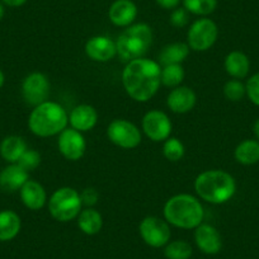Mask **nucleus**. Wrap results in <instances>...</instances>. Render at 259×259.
Wrapping results in <instances>:
<instances>
[{
  "label": "nucleus",
  "instance_id": "obj_37",
  "mask_svg": "<svg viewBox=\"0 0 259 259\" xmlns=\"http://www.w3.org/2000/svg\"><path fill=\"white\" fill-rule=\"evenodd\" d=\"M253 133H254V136L256 138V140L259 141V118L256 119L255 122H254L253 124Z\"/></svg>",
  "mask_w": 259,
  "mask_h": 259
},
{
  "label": "nucleus",
  "instance_id": "obj_28",
  "mask_svg": "<svg viewBox=\"0 0 259 259\" xmlns=\"http://www.w3.org/2000/svg\"><path fill=\"white\" fill-rule=\"evenodd\" d=\"M193 254L192 245L186 240L169 241L164 246V255L166 259H189Z\"/></svg>",
  "mask_w": 259,
  "mask_h": 259
},
{
  "label": "nucleus",
  "instance_id": "obj_25",
  "mask_svg": "<svg viewBox=\"0 0 259 259\" xmlns=\"http://www.w3.org/2000/svg\"><path fill=\"white\" fill-rule=\"evenodd\" d=\"M234 158L241 165H254L259 161V141L244 140L234 150Z\"/></svg>",
  "mask_w": 259,
  "mask_h": 259
},
{
  "label": "nucleus",
  "instance_id": "obj_6",
  "mask_svg": "<svg viewBox=\"0 0 259 259\" xmlns=\"http://www.w3.org/2000/svg\"><path fill=\"white\" fill-rule=\"evenodd\" d=\"M81 203L80 193L71 187H62L56 189L49 200V212L52 218L60 223H69L75 220L80 213Z\"/></svg>",
  "mask_w": 259,
  "mask_h": 259
},
{
  "label": "nucleus",
  "instance_id": "obj_13",
  "mask_svg": "<svg viewBox=\"0 0 259 259\" xmlns=\"http://www.w3.org/2000/svg\"><path fill=\"white\" fill-rule=\"evenodd\" d=\"M194 243L202 253L215 255L223 248V238L215 226L210 224H201L194 229Z\"/></svg>",
  "mask_w": 259,
  "mask_h": 259
},
{
  "label": "nucleus",
  "instance_id": "obj_7",
  "mask_svg": "<svg viewBox=\"0 0 259 259\" xmlns=\"http://www.w3.org/2000/svg\"><path fill=\"white\" fill-rule=\"evenodd\" d=\"M219 37L218 24L210 18H198L191 24L187 32V44L193 51H207L215 45Z\"/></svg>",
  "mask_w": 259,
  "mask_h": 259
},
{
  "label": "nucleus",
  "instance_id": "obj_16",
  "mask_svg": "<svg viewBox=\"0 0 259 259\" xmlns=\"http://www.w3.org/2000/svg\"><path fill=\"white\" fill-rule=\"evenodd\" d=\"M196 101H197V97L193 89L179 85L171 89L170 93L168 94L166 106L174 113L183 114L193 109V107L196 106Z\"/></svg>",
  "mask_w": 259,
  "mask_h": 259
},
{
  "label": "nucleus",
  "instance_id": "obj_22",
  "mask_svg": "<svg viewBox=\"0 0 259 259\" xmlns=\"http://www.w3.org/2000/svg\"><path fill=\"white\" fill-rule=\"evenodd\" d=\"M21 218L13 210L0 211V241H11L21 231Z\"/></svg>",
  "mask_w": 259,
  "mask_h": 259
},
{
  "label": "nucleus",
  "instance_id": "obj_23",
  "mask_svg": "<svg viewBox=\"0 0 259 259\" xmlns=\"http://www.w3.org/2000/svg\"><path fill=\"white\" fill-rule=\"evenodd\" d=\"M189 51L191 49H189L188 44H184V42H174V44L166 45L159 54V64L163 66L182 64L188 57Z\"/></svg>",
  "mask_w": 259,
  "mask_h": 259
},
{
  "label": "nucleus",
  "instance_id": "obj_29",
  "mask_svg": "<svg viewBox=\"0 0 259 259\" xmlns=\"http://www.w3.org/2000/svg\"><path fill=\"white\" fill-rule=\"evenodd\" d=\"M184 145L179 139L169 138L164 141L163 154L166 160L169 161H179L184 156Z\"/></svg>",
  "mask_w": 259,
  "mask_h": 259
},
{
  "label": "nucleus",
  "instance_id": "obj_10",
  "mask_svg": "<svg viewBox=\"0 0 259 259\" xmlns=\"http://www.w3.org/2000/svg\"><path fill=\"white\" fill-rule=\"evenodd\" d=\"M141 127H143L144 134L151 141L161 143L170 138L173 124L165 112L159 111V109H151V111L146 112L145 116L143 117Z\"/></svg>",
  "mask_w": 259,
  "mask_h": 259
},
{
  "label": "nucleus",
  "instance_id": "obj_4",
  "mask_svg": "<svg viewBox=\"0 0 259 259\" xmlns=\"http://www.w3.org/2000/svg\"><path fill=\"white\" fill-rule=\"evenodd\" d=\"M69 123V114L61 104L46 101L33 107L28 117V127L38 138H51L62 133Z\"/></svg>",
  "mask_w": 259,
  "mask_h": 259
},
{
  "label": "nucleus",
  "instance_id": "obj_32",
  "mask_svg": "<svg viewBox=\"0 0 259 259\" xmlns=\"http://www.w3.org/2000/svg\"><path fill=\"white\" fill-rule=\"evenodd\" d=\"M246 97L254 106L259 107V73L253 74L245 84Z\"/></svg>",
  "mask_w": 259,
  "mask_h": 259
},
{
  "label": "nucleus",
  "instance_id": "obj_15",
  "mask_svg": "<svg viewBox=\"0 0 259 259\" xmlns=\"http://www.w3.org/2000/svg\"><path fill=\"white\" fill-rule=\"evenodd\" d=\"M138 6L133 0H114L108 11V18L116 27L126 28L135 22Z\"/></svg>",
  "mask_w": 259,
  "mask_h": 259
},
{
  "label": "nucleus",
  "instance_id": "obj_18",
  "mask_svg": "<svg viewBox=\"0 0 259 259\" xmlns=\"http://www.w3.org/2000/svg\"><path fill=\"white\" fill-rule=\"evenodd\" d=\"M69 122L71 127L80 133H87L96 127L98 122V112L91 104H79L71 109L69 114Z\"/></svg>",
  "mask_w": 259,
  "mask_h": 259
},
{
  "label": "nucleus",
  "instance_id": "obj_35",
  "mask_svg": "<svg viewBox=\"0 0 259 259\" xmlns=\"http://www.w3.org/2000/svg\"><path fill=\"white\" fill-rule=\"evenodd\" d=\"M155 3L160 8L166 9V11H173V9L178 8L179 4L182 3V0H155Z\"/></svg>",
  "mask_w": 259,
  "mask_h": 259
},
{
  "label": "nucleus",
  "instance_id": "obj_12",
  "mask_svg": "<svg viewBox=\"0 0 259 259\" xmlns=\"http://www.w3.org/2000/svg\"><path fill=\"white\" fill-rule=\"evenodd\" d=\"M59 151L65 159L70 161H76L81 159L87 150V141L83 136V133L78 130L66 128L59 134V140H57Z\"/></svg>",
  "mask_w": 259,
  "mask_h": 259
},
{
  "label": "nucleus",
  "instance_id": "obj_39",
  "mask_svg": "<svg viewBox=\"0 0 259 259\" xmlns=\"http://www.w3.org/2000/svg\"><path fill=\"white\" fill-rule=\"evenodd\" d=\"M4 83H6V75H4L3 70H2V69H0V89L3 88Z\"/></svg>",
  "mask_w": 259,
  "mask_h": 259
},
{
  "label": "nucleus",
  "instance_id": "obj_33",
  "mask_svg": "<svg viewBox=\"0 0 259 259\" xmlns=\"http://www.w3.org/2000/svg\"><path fill=\"white\" fill-rule=\"evenodd\" d=\"M189 21V13L184 8H176L171 11L170 18H169V22L173 27L176 28H183L188 24Z\"/></svg>",
  "mask_w": 259,
  "mask_h": 259
},
{
  "label": "nucleus",
  "instance_id": "obj_38",
  "mask_svg": "<svg viewBox=\"0 0 259 259\" xmlns=\"http://www.w3.org/2000/svg\"><path fill=\"white\" fill-rule=\"evenodd\" d=\"M4 16H6V6L0 2V21L4 18Z\"/></svg>",
  "mask_w": 259,
  "mask_h": 259
},
{
  "label": "nucleus",
  "instance_id": "obj_21",
  "mask_svg": "<svg viewBox=\"0 0 259 259\" xmlns=\"http://www.w3.org/2000/svg\"><path fill=\"white\" fill-rule=\"evenodd\" d=\"M26 141L22 136L18 135L7 136L0 144V155L3 156L4 160L8 161L9 164L18 163V160L26 153Z\"/></svg>",
  "mask_w": 259,
  "mask_h": 259
},
{
  "label": "nucleus",
  "instance_id": "obj_11",
  "mask_svg": "<svg viewBox=\"0 0 259 259\" xmlns=\"http://www.w3.org/2000/svg\"><path fill=\"white\" fill-rule=\"evenodd\" d=\"M50 81L45 74L34 71L28 74L22 83V97L28 106L36 107L47 101Z\"/></svg>",
  "mask_w": 259,
  "mask_h": 259
},
{
  "label": "nucleus",
  "instance_id": "obj_36",
  "mask_svg": "<svg viewBox=\"0 0 259 259\" xmlns=\"http://www.w3.org/2000/svg\"><path fill=\"white\" fill-rule=\"evenodd\" d=\"M0 2L9 8H19V7H23L28 0H0Z\"/></svg>",
  "mask_w": 259,
  "mask_h": 259
},
{
  "label": "nucleus",
  "instance_id": "obj_31",
  "mask_svg": "<svg viewBox=\"0 0 259 259\" xmlns=\"http://www.w3.org/2000/svg\"><path fill=\"white\" fill-rule=\"evenodd\" d=\"M17 164H19L22 168L26 169L29 173V171L34 170L41 164V155L36 150H29V149H27L26 153L22 155V158L19 159Z\"/></svg>",
  "mask_w": 259,
  "mask_h": 259
},
{
  "label": "nucleus",
  "instance_id": "obj_34",
  "mask_svg": "<svg viewBox=\"0 0 259 259\" xmlns=\"http://www.w3.org/2000/svg\"><path fill=\"white\" fill-rule=\"evenodd\" d=\"M81 203L85 207H93L98 202L99 194L94 188H85L83 192H80Z\"/></svg>",
  "mask_w": 259,
  "mask_h": 259
},
{
  "label": "nucleus",
  "instance_id": "obj_30",
  "mask_svg": "<svg viewBox=\"0 0 259 259\" xmlns=\"http://www.w3.org/2000/svg\"><path fill=\"white\" fill-rule=\"evenodd\" d=\"M224 96L231 102H239L246 96L245 84L239 79H231L224 85Z\"/></svg>",
  "mask_w": 259,
  "mask_h": 259
},
{
  "label": "nucleus",
  "instance_id": "obj_24",
  "mask_svg": "<svg viewBox=\"0 0 259 259\" xmlns=\"http://www.w3.org/2000/svg\"><path fill=\"white\" fill-rule=\"evenodd\" d=\"M78 226L85 235H96L103 228V218L93 207H85L80 211L78 218Z\"/></svg>",
  "mask_w": 259,
  "mask_h": 259
},
{
  "label": "nucleus",
  "instance_id": "obj_2",
  "mask_svg": "<svg viewBox=\"0 0 259 259\" xmlns=\"http://www.w3.org/2000/svg\"><path fill=\"white\" fill-rule=\"evenodd\" d=\"M194 191L201 200L212 205H221L234 197L236 182L230 173L220 169L205 170L194 181Z\"/></svg>",
  "mask_w": 259,
  "mask_h": 259
},
{
  "label": "nucleus",
  "instance_id": "obj_19",
  "mask_svg": "<svg viewBox=\"0 0 259 259\" xmlns=\"http://www.w3.org/2000/svg\"><path fill=\"white\" fill-rule=\"evenodd\" d=\"M29 179V173L19 164H9L0 171V188L7 192H16Z\"/></svg>",
  "mask_w": 259,
  "mask_h": 259
},
{
  "label": "nucleus",
  "instance_id": "obj_8",
  "mask_svg": "<svg viewBox=\"0 0 259 259\" xmlns=\"http://www.w3.org/2000/svg\"><path fill=\"white\" fill-rule=\"evenodd\" d=\"M109 141L122 149H135L141 144V131L135 123L127 119H113L107 127Z\"/></svg>",
  "mask_w": 259,
  "mask_h": 259
},
{
  "label": "nucleus",
  "instance_id": "obj_14",
  "mask_svg": "<svg viewBox=\"0 0 259 259\" xmlns=\"http://www.w3.org/2000/svg\"><path fill=\"white\" fill-rule=\"evenodd\" d=\"M85 54L93 61L107 62L117 55L116 42L107 36H94L87 41Z\"/></svg>",
  "mask_w": 259,
  "mask_h": 259
},
{
  "label": "nucleus",
  "instance_id": "obj_20",
  "mask_svg": "<svg viewBox=\"0 0 259 259\" xmlns=\"http://www.w3.org/2000/svg\"><path fill=\"white\" fill-rule=\"evenodd\" d=\"M225 70L231 78L234 79H244L248 76L250 70V61L249 57L241 51H231L228 54L224 61Z\"/></svg>",
  "mask_w": 259,
  "mask_h": 259
},
{
  "label": "nucleus",
  "instance_id": "obj_27",
  "mask_svg": "<svg viewBox=\"0 0 259 259\" xmlns=\"http://www.w3.org/2000/svg\"><path fill=\"white\" fill-rule=\"evenodd\" d=\"M184 79V69L182 68V64L165 65L161 68L160 80L161 84L168 88H177L182 84Z\"/></svg>",
  "mask_w": 259,
  "mask_h": 259
},
{
  "label": "nucleus",
  "instance_id": "obj_17",
  "mask_svg": "<svg viewBox=\"0 0 259 259\" xmlns=\"http://www.w3.org/2000/svg\"><path fill=\"white\" fill-rule=\"evenodd\" d=\"M19 196H21L22 203L32 211L41 210L47 202V193L44 186L32 179H28L19 189Z\"/></svg>",
  "mask_w": 259,
  "mask_h": 259
},
{
  "label": "nucleus",
  "instance_id": "obj_5",
  "mask_svg": "<svg viewBox=\"0 0 259 259\" xmlns=\"http://www.w3.org/2000/svg\"><path fill=\"white\" fill-rule=\"evenodd\" d=\"M153 44V31L146 23H136L126 27L116 41L117 54L123 61H133L145 56Z\"/></svg>",
  "mask_w": 259,
  "mask_h": 259
},
{
  "label": "nucleus",
  "instance_id": "obj_1",
  "mask_svg": "<svg viewBox=\"0 0 259 259\" xmlns=\"http://www.w3.org/2000/svg\"><path fill=\"white\" fill-rule=\"evenodd\" d=\"M160 64L150 59H136L127 62L122 71V84L134 101L148 102L160 87Z\"/></svg>",
  "mask_w": 259,
  "mask_h": 259
},
{
  "label": "nucleus",
  "instance_id": "obj_3",
  "mask_svg": "<svg viewBox=\"0 0 259 259\" xmlns=\"http://www.w3.org/2000/svg\"><path fill=\"white\" fill-rule=\"evenodd\" d=\"M163 213L169 225L184 230L196 229L205 218L202 203L188 193L176 194L169 198L164 205Z\"/></svg>",
  "mask_w": 259,
  "mask_h": 259
},
{
  "label": "nucleus",
  "instance_id": "obj_9",
  "mask_svg": "<svg viewBox=\"0 0 259 259\" xmlns=\"http://www.w3.org/2000/svg\"><path fill=\"white\" fill-rule=\"evenodd\" d=\"M139 233L146 245L156 249L165 246L171 236L169 224L156 216H146L139 225Z\"/></svg>",
  "mask_w": 259,
  "mask_h": 259
},
{
  "label": "nucleus",
  "instance_id": "obj_26",
  "mask_svg": "<svg viewBox=\"0 0 259 259\" xmlns=\"http://www.w3.org/2000/svg\"><path fill=\"white\" fill-rule=\"evenodd\" d=\"M183 8L188 13L198 17H207L218 8V0H182Z\"/></svg>",
  "mask_w": 259,
  "mask_h": 259
}]
</instances>
